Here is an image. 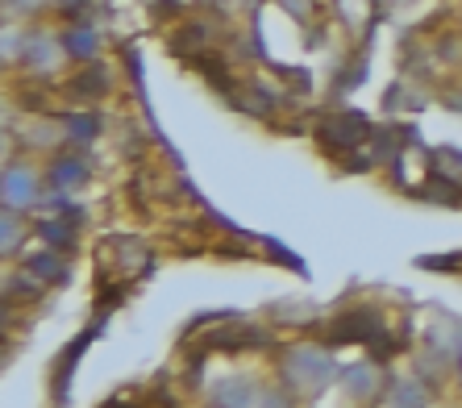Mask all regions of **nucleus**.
<instances>
[{"label":"nucleus","mask_w":462,"mask_h":408,"mask_svg":"<svg viewBox=\"0 0 462 408\" xmlns=\"http://www.w3.org/2000/svg\"><path fill=\"white\" fill-rule=\"evenodd\" d=\"M71 50H75V54H88V50H92V33H83V29H79V33L71 38Z\"/></svg>","instance_id":"obj_1"}]
</instances>
